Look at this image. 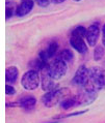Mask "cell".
I'll return each mask as SVG.
<instances>
[{
    "label": "cell",
    "instance_id": "6da1fadb",
    "mask_svg": "<svg viewBox=\"0 0 105 123\" xmlns=\"http://www.w3.org/2000/svg\"><path fill=\"white\" fill-rule=\"evenodd\" d=\"M83 89L89 91L99 92L105 89V68L100 66H93L90 68V81Z\"/></svg>",
    "mask_w": 105,
    "mask_h": 123
},
{
    "label": "cell",
    "instance_id": "7a4b0ae2",
    "mask_svg": "<svg viewBox=\"0 0 105 123\" xmlns=\"http://www.w3.org/2000/svg\"><path fill=\"white\" fill-rule=\"evenodd\" d=\"M70 94H71V90L69 88L67 87L57 88L55 90L45 92V94L42 96L41 100H42V104L46 108H53L57 104L62 102L65 98L69 97Z\"/></svg>",
    "mask_w": 105,
    "mask_h": 123
},
{
    "label": "cell",
    "instance_id": "3957f363",
    "mask_svg": "<svg viewBox=\"0 0 105 123\" xmlns=\"http://www.w3.org/2000/svg\"><path fill=\"white\" fill-rule=\"evenodd\" d=\"M46 69L50 74V77L54 79L55 81H57V80H60V79L63 78L67 74L68 64L67 62L60 59V58L56 57L55 59H53L51 62L48 63V66H47Z\"/></svg>",
    "mask_w": 105,
    "mask_h": 123
},
{
    "label": "cell",
    "instance_id": "277c9868",
    "mask_svg": "<svg viewBox=\"0 0 105 123\" xmlns=\"http://www.w3.org/2000/svg\"><path fill=\"white\" fill-rule=\"evenodd\" d=\"M21 85L27 91H33L38 89L41 85V74L38 70L29 69L21 78Z\"/></svg>",
    "mask_w": 105,
    "mask_h": 123
},
{
    "label": "cell",
    "instance_id": "5b68a950",
    "mask_svg": "<svg viewBox=\"0 0 105 123\" xmlns=\"http://www.w3.org/2000/svg\"><path fill=\"white\" fill-rule=\"evenodd\" d=\"M90 81V68H87L84 64H81L77 68L75 74L72 79V84L77 87L83 88Z\"/></svg>",
    "mask_w": 105,
    "mask_h": 123
},
{
    "label": "cell",
    "instance_id": "8992f818",
    "mask_svg": "<svg viewBox=\"0 0 105 123\" xmlns=\"http://www.w3.org/2000/svg\"><path fill=\"white\" fill-rule=\"evenodd\" d=\"M41 86H42V89L45 92L55 90L57 89V86H58L55 83V80L50 77V74H48L46 68L42 70V74H41Z\"/></svg>",
    "mask_w": 105,
    "mask_h": 123
},
{
    "label": "cell",
    "instance_id": "52a82bcc",
    "mask_svg": "<svg viewBox=\"0 0 105 123\" xmlns=\"http://www.w3.org/2000/svg\"><path fill=\"white\" fill-rule=\"evenodd\" d=\"M100 32H101V29L98 24L91 25L86 30V35H85L87 45L91 47L97 46L98 39H99V36H100Z\"/></svg>",
    "mask_w": 105,
    "mask_h": 123
},
{
    "label": "cell",
    "instance_id": "ba28073f",
    "mask_svg": "<svg viewBox=\"0 0 105 123\" xmlns=\"http://www.w3.org/2000/svg\"><path fill=\"white\" fill-rule=\"evenodd\" d=\"M70 45L76 52L79 54H86L89 52V48L86 46V43L83 37L81 36H76V35H71L70 37Z\"/></svg>",
    "mask_w": 105,
    "mask_h": 123
},
{
    "label": "cell",
    "instance_id": "9c48e42d",
    "mask_svg": "<svg viewBox=\"0 0 105 123\" xmlns=\"http://www.w3.org/2000/svg\"><path fill=\"white\" fill-rule=\"evenodd\" d=\"M35 0H21L20 3L17 6L16 16L17 17H25L32 11L33 6H35Z\"/></svg>",
    "mask_w": 105,
    "mask_h": 123
},
{
    "label": "cell",
    "instance_id": "30bf717a",
    "mask_svg": "<svg viewBox=\"0 0 105 123\" xmlns=\"http://www.w3.org/2000/svg\"><path fill=\"white\" fill-rule=\"evenodd\" d=\"M20 104V108L23 109L26 112H31L35 110L36 105V98L32 95H26V96H22L18 100Z\"/></svg>",
    "mask_w": 105,
    "mask_h": 123
},
{
    "label": "cell",
    "instance_id": "8fae6325",
    "mask_svg": "<svg viewBox=\"0 0 105 123\" xmlns=\"http://www.w3.org/2000/svg\"><path fill=\"white\" fill-rule=\"evenodd\" d=\"M19 77V69L17 66H9L5 70V81L7 84H15Z\"/></svg>",
    "mask_w": 105,
    "mask_h": 123
},
{
    "label": "cell",
    "instance_id": "7c38bea8",
    "mask_svg": "<svg viewBox=\"0 0 105 123\" xmlns=\"http://www.w3.org/2000/svg\"><path fill=\"white\" fill-rule=\"evenodd\" d=\"M18 4L19 3H17V0H6L5 1V19L6 20L13 18L16 15Z\"/></svg>",
    "mask_w": 105,
    "mask_h": 123
},
{
    "label": "cell",
    "instance_id": "4fadbf2b",
    "mask_svg": "<svg viewBox=\"0 0 105 123\" xmlns=\"http://www.w3.org/2000/svg\"><path fill=\"white\" fill-rule=\"evenodd\" d=\"M75 107H78V101H77V98H76L75 95L67 97L60 102V108L65 111L71 110V109H73Z\"/></svg>",
    "mask_w": 105,
    "mask_h": 123
},
{
    "label": "cell",
    "instance_id": "5bb4252c",
    "mask_svg": "<svg viewBox=\"0 0 105 123\" xmlns=\"http://www.w3.org/2000/svg\"><path fill=\"white\" fill-rule=\"evenodd\" d=\"M48 63L49 62H46V61L40 59V58L38 57L36 59L32 60L31 62L29 63V66L31 67V69H35V70H38V71H42V70L45 69V68H47V66H48Z\"/></svg>",
    "mask_w": 105,
    "mask_h": 123
},
{
    "label": "cell",
    "instance_id": "9a60e30c",
    "mask_svg": "<svg viewBox=\"0 0 105 123\" xmlns=\"http://www.w3.org/2000/svg\"><path fill=\"white\" fill-rule=\"evenodd\" d=\"M57 57L60 58V59L63 60L67 63H72L74 61V54H73V52L70 49H63V50H62L59 52V54H58V56H57Z\"/></svg>",
    "mask_w": 105,
    "mask_h": 123
},
{
    "label": "cell",
    "instance_id": "2e32d148",
    "mask_svg": "<svg viewBox=\"0 0 105 123\" xmlns=\"http://www.w3.org/2000/svg\"><path fill=\"white\" fill-rule=\"evenodd\" d=\"M46 53V56L48 59H51V58H53L54 56L57 54V51H58V43H57L56 42H52L49 43V46L47 47L46 50H44Z\"/></svg>",
    "mask_w": 105,
    "mask_h": 123
},
{
    "label": "cell",
    "instance_id": "e0dca14e",
    "mask_svg": "<svg viewBox=\"0 0 105 123\" xmlns=\"http://www.w3.org/2000/svg\"><path fill=\"white\" fill-rule=\"evenodd\" d=\"M105 55V48L103 45H97L94 49V60L101 61Z\"/></svg>",
    "mask_w": 105,
    "mask_h": 123
},
{
    "label": "cell",
    "instance_id": "ac0fdd59",
    "mask_svg": "<svg viewBox=\"0 0 105 123\" xmlns=\"http://www.w3.org/2000/svg\"><path fill=\"white\" fill-rule=\"evenodd\" d=\"M87 112V110H82V111H78V112H72V113H68V114H60L57 116H54L53 119H56V120H63L65 118H70V117H74V116H79L82 114H85Z\"/></svg>",
    "mask_w": 105,
    "mask_h": 123
},
{
    "label": "cell",
    "instance_id": "d6986e66",
    "mask_svg": "<svg viewBox=\"0 0 105 123\" xmlns=\"http://www.w3.org/2000/svg\"><path fill=\"white\" fill-rule=\"evenodd\" d=\"M86 30L87 28L83 26H77L76 28H74L71 32V35H76V36H81L83 38H85V35H86Z\"/></svg>",
    "mask_w": 105,
    "mask_h": 123
},
{
    "label": "cell",
    "instance_id": "ffe728a7",
    "mask_svg": "<svg viewBox=\"0 0 105 123\" xmlns=\"http://www.w3.org/2000/svg\"><path fill=\"white\" fill-rule=\"evenodd\" d=\"M17 93V91L15 89V87H13L12 85L6 84L5 85V94L8 95V96H14Z\"/></svg>",
    "mask_w": 105,
    "mask_h": 123
},
{
    "label": "cell",
    "instance_id": "44dd1931",
    "mask_svg": "<svg viewBox=\"0 0 105 123\" xmlns=\"http://www.w3.org/2000/svg\"><path fill=\"white\" fill-rule=\"evenodd\" d=\"M35 1L41 7H47L51 3V0H35Z\"/></svg>",
    "mask_w": 105,
    "mask_h": 123
},
{
    "label": "cell",
    "instance_id": "7402d4cb",
    "mask_svg": "<svg viewBox=\"0 0 105 123\" xmlns=\"http://www.w3.org/2000/svg\"><path fill=\"white\" fill-rule=\"evenodd\" d=\"M6 108H20V104L17 102H6Z\"/></svg>",
    "mask_w": 105,
    "mask_h": 123
},
{
    "label": "cell",
    "instance_id": "603a6c76",
    "mask_svg": "<svg viewBox=\"0 0 105 123\" xmlns=\"http://www.w3.org/2000/svg\"><path fill=\"white\" fill-rule=\"evenodd\" d=\"M65 1H66V0H51V2L54 3V4H59V3H63Z\"/></svg>",
    "mask_w": 105,
    "mask_h": 123
},
{
    "label": "cell",
    "instance_id": "cb8c5ba5",
    "mask_svg": "<svg viewBox=\"0 0 105 123\" xmlns=\"http://www.w3.org/2000/svg\"><path fill=\"white\" fill-rule=\"evenodd\" d=\"M62 120H56V119H52L51 121H47V122H44V123H60Z\"/></svg>",
    "mask_w": 105,
    "mask_h": 123
},
{
    "label": "cell",
    "instance_id": "d4e9b609",
    "mask_svg": "<svg viewBox=\"0 0 105 123\" xmlns=\"http://www.w3.org/2000/svg\"><path fill=\"white\" fill-rule=\"evenodd\" d=\"M101 31H102V34H103V38H104V37H105V24L103 25L102 29H101Z\"/></svg>",
    "mask_w": 105,
    "mask_h": 123
},
{
    "label": "cell",
    "instance_id": "484cf974",
    "mask_svg": "<svg viewBox=\"0 0 105 123\" xmlns=\"http://www.w3.org/2000/svg\"><path fill=\"white\" fill-rule=\"evenodd\" d=\"M102 45L104 46V48H105V37L103 38V40H102Z\"/></svg>",
    "mask_w": 105,
    "mask_h": 123
},
{
    "label": "cell",
    "instance_id": "4316f807",
    "mask_svg": "<svg viewBox=\"0 0 105 123\" xmlns=\"http://www.w3.org/2000/svg\"><path fill=\"white\" fill-rule=\"evenodd\" d=\"M73 1H75V2H79L80 0H73Z\"/></svg>",
    "mask_w": 105,
    "mask_h": 123
},
{
    "label": "cell",
    "instance_id": "83f0119b",
    "mask_svg": "<svg viewBox=\"0 0 105 123\" xmlns=\"http://www.w3.org/2000/svg\"><path fill=\"white\" fill-rule=\"evenodd\" d=\"M103 64H104V66H105V60L103 61Z\"/></svg>",
    "mask_w": 105,
    "mask_h": 123
}]
</instances>
